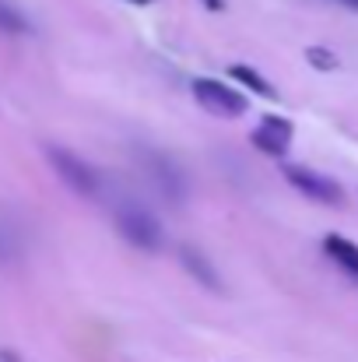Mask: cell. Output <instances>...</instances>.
<instances>
[{"label":"cell","mask_w":358,"mask_h":362,"mask_svg":"<svg viewBox=\"0 0 358 362\" xmlns=\"http://www.w3.org/2000/svg\"><path fill=\"white\" fill-rule=\"evenodd\" d=\"M113 218H117L119 236L126 243H133L137 250H162L165 233H162L158 218H155L144 204H137V201H117Z\"/></svg>","instance_id":"obj_1"},{"label":"cell","mask_w":358,"mask_h":362,"mask_svg":"<svg viewBox=\"0 0 358 362\" xmlns=\"http://www.w3.org/2000/svg\"><path fill=\"white\" fill-rule=\"evenodd\" d=\"M46 158H49V165H53V173L78 194V197H99L102 194V176L81 158V155H74L71 148H60V144H46Z\"/></svg>","instance_id":"obj_2"},{"label":"cell","mask_w":358,"mask_h":362,"mask_svg":"<svg viewBox=\"0 0 358 362\" xmlns=\"http://www.w3.org/2000/svg\"><path fill=\"white\" fill-rule=\"evenodd\" d=\"M137 162H141V169L148 173L151 187H155L169 204H183V201H186V176H183V169H179L169 155H162V151H155V148H141V151H137Z\"/></svg>","instance_id":"obj_3"},{"label":"cell","mask_w":358,"mask_h":362,"mask_svg":"<svg viewBox=\"0 0 358 362\" xmlns=\"http://www.w3.org/2000/svg\"><path fill=\"white\" fill-rule=\"evenodd\" d=\"M193 95H197V103H201L208 113H215V117H242L246 106H249L242 92L222 85V81H211V78H197V81H193Z\"/></svg>","instance_id":"obj_4"},{"label":"cell","mask_w":358,"mask_h":362,"mask_svg":"<svg viewBox=\"0 0 358 362\" xmlns=\"http://www.w3.org/2000/svg\"><path fill=\"white\" fill-rule=\"evenodd\" d=\"M285 180H288L299 194H306L309 201H316V204H341V201H345V190H341L330 176H323V173H316V169L288 165V169H285Z\"/></svg>","instance_id":"obj_5"},{"label":"cell","mask_w":358,"mask_h":362,"mask_svg":"<svg viewBox=\"0 0 358 362\" xmlns=\"http://www.w3.org/2000/svg\"><path fill=\"white\" fill-rule=\"evenodd\" d=\"M288 137H292V123L281 120V117H263V123L253 134V144H260L267 155H285Z\"/></svg>","instance_id":"obj_6"},{"label":"cell","mask_w":358,"mask_h":362,"mask_svg":"<svg viewBox=\"0 0 358 362\" xmlns=\"http://www.w3.org/2000/svg\"><path fill=\"white\" fill-rule=\"evenodd\" d=\"M179 260H183V267H186V271L204 285V288H211V292H218V288H222V278H218V271H215L211 257H204L197 246L183 243V246H179Z\"/></svg>","instance_id":"obj_7"},{"label":"cell","mask_w":358,"mask_h":362,"mask_svg":"<svg viewBox=\"0 0 358 362\" xmlns=\"http://www.w3.org/2000/svg\"><path fill=\"white\" fill-rule=\"evenodd\" d=\"M323 250L330 253V260H334L348 278L358 281V246L355 243L345 240V236H327V240H323Z\"/></svg>","instance_id":"obj_8"},{"label":"cell","mask_w":358,"mask_h":362,"mask_svg":"<svg viewBox=\"0 0 358 362\" xmlns=\"http://www.w3.org/2000/svg\"><path fill=\"white\" fill-rule=\"evenodd\" d=\"M21 257V233L11 218L0 215V260H18Z\"/></svg>","instance_id":"obj_9"},{"label":"cell","mask_w":358,"mask_h":362,"mask_svg":"<svg viewBox=\"0 0 358 362\" xmlns=\"http://www.w3.org/2000/svg\"><path fill=\"white\" fill-rule=\"evenodd\" d=\"M0 32L4 35H25L28 32V18L11 0H0Z\"/></svg>","instance_id":"obj_10"},{"label":"cell","mask_w":358,"mask_h":362,"mask_svg":"<svg viewBox=\"0 0 358 362\" xmlns=\"http://www.w3.org/2000/svg\"><path fill=\"white\" fill-rule=\"evenodd\" d=\"M232 78H236V81H242L246 88H253L256 95H263V99H274V85H270V81H263L256 71H249V67H232Z\"/></svg>","instance_id":"obj_11"},{"label":"cell","mask_w":358,"mask_h":362,"mask_svg":"<svg viewBox=\"0 0 358 362\" xmlns=\"http://www.w3.org/2000/svg\"><path fill=\"white\" fill-rule=\"evenodd\" d=\"M306 60H309L316 71H334V67H338V57H334L330 49H323V46H309V49H306Z\"/></svg>","instance_id":"obj_12"},{"label":"cell","mask_w":358,"mask_h":362,"mask_svg":"<svg viewBox=\"0 0 358 362\" xmlns=\"http://www.w3.org/2000/svg\"><path fill=\"white\" fill-rule=\"evenodd\" d=\"M204 4H208L211 11H218V7H222V0H204Z\"/></svg>","instance_id":"obj_13"},{"label":"cell","mask_w":358,"mask_h":362,"mask_svg":"<svg viewBox=\"0 0 358 362\" xmlns=\"http://www.w3.org/2000/svg\"><path fill=\"white\" fill-rule=\"evenodd\" d=\"M341 4H348V7H358V0H341Z\"/></svg>","instance_id":"obj_14"},{"label":"cell","mask_w":358,"mask_h":362,"mask_svg":"<svg viewBox=\"0 0 358 362\" xmlns=\"http://www.w3.org/2000/svg\"><path fill=\"white\" fill-rule=\"evenodd\" d=\"M137 4H144V0H137Z\"/></svg>","instance_id":"obj_15"}]
</instances>
